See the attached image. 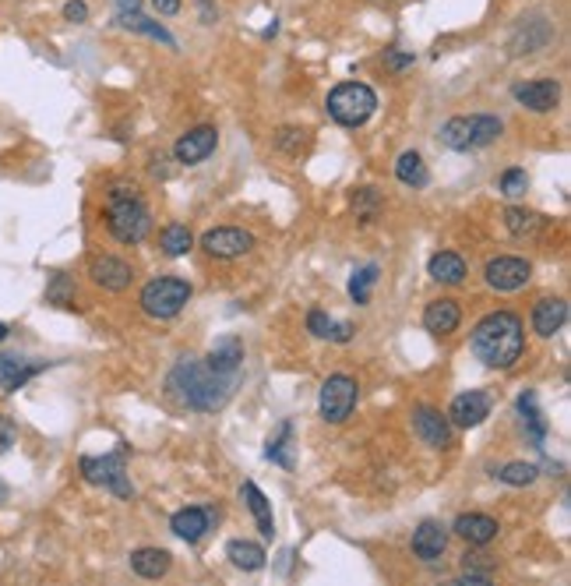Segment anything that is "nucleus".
I'll return each instance as SVG.
<instances>
[{"instance_id":"nucleus-38","label":"nucleus","mask_w":571,"mask_h":586,"mask_svg":"<svg viewBox=\"0 0 571 586\" xmlns=\"http://www.w3.org/2000/svg\"><path fill=\"white\" fill-rule=\"evenodd\" d=\"M377 208H381V195H377L374 187H360V191H356V198H353V212H356V219H360V223H371L374 216H377Z\"/></svg>"},{"instance_id":"nucleus-25","label":"nucleus","mask_w":571,"mask_h":586,"mask_svg":"<svg viewBox=\"0 0 571 586\" xmlns=\"http://www.w3.org/2000/svg\"><path fill=\"white\" fill-rule=\"evenodd\" d=\"M427 276L434 283H445V287H458L466 279V262L458 258L456 251H441L427 262Z\"/></svg>"},{"instance_id":"nucleus-2","label":"nucleus","mask_w":571,"mask_h":586,"mask_svg":"<svg viewBox=\"0 0 571 586\" xmlns=\"http://www.w3.org/2000/svg\"><path fill=\"white\" fill-rule=\"evenodd\" d=\"M469 347L476 353V360L486 368H512L515 360L526 350V332H522V318L512 311H494L476 322Z\"/></svg>"},{"instance_id":"nucleus-5","label":"nucleus","mask_w":571,"mask_h":586,"mask_svg":"<svg viewBox=\"0 0 571 586\" xmlns=\"http://www.w3.org/2000/svg\"><path fill=\"white\" fill-rule=\"evenodd\" d=\"M505 131V124L490 114H473V117H452L441 127V142L452 152H473L484 148L490 142H497Z\"/></svg>"},{"instance_id":"nucleus-14","label":"nucleus","mask_w":571,"mask_h":586,"mask_svg":"<svg viewBox=\"0 0 571 586\" xmlns=\"http://www.w3.org/2000/svg\"><path fill=\"white\" fill-rule=\"evenodd\" d=\"M512 96L526 106V110H533V114H550V110L557 106V99H561V86H557L554 78L518 82V86L512 88Z\"/></svg>"},{"instance_id":"nucleus-4","label":"nucleus","mask_w":571,"mask_h":586,"mask_svg":"<svg viewBox=\"0 0 571 586\" xmlns=\"http://www.w3.org/2000/svg\"><path fill=\"white\" fill-rule=\"evenodd\" d=\"M328 117L336 120V124H343V127H360V124H367L374 117V110H377V96H374L371 86H364V82H343V86H336L328 92Z\"/></svg>"},{"instance_id":"nucleus-33","label":"nucleus","mask_w":571,"mask_h":586,"mask_svg":"<svg viewBox=\"0 0 571 586\" xmlns=\"http://www.w3.org/2000/svg\"><path fill=\"white\" fill-rule=\"evenodd\" d=\"M536 477H540V467H533V463H505L497 470V480L512 484V488H529V484H536Z\"/></svg>"},{"instance_id":"nucleus-32","label":"nucleus","mask_w":571,"mask_h":586,"mask_svg":"<svg viewBox=\"0 0 571 586\" xmlns=\"http://www.w3.org/2000/svg\"><path fill=\"white\" fill-rule=\"evenodd\" d=\"M159 240H163V251H166L170 258H180V255H187V251L195 248V234H191L187 227H180V223H170Z\"/></svg>"},{"instance_id":"nucleus-26","label":"nucleus","mask_w":571,"mask_h":586,"mask_svg":"<svg viewBox=\"0 0 571 586\" xmlns=\"http://www.w3.org/2000/svg\"><path fill=\"white\" fill-rule=\"evenodd\" d=\"M226 558L236 565V569H244V572H257V569H265V548L255 544V541H229L226 544Z\"/></svg>"},{"instance_id":"nucleus-6","label":"nucleus","mask_w":571,"mask_h":586,"mask_svg":"<svg viewBox=\"0 0 571 586\" xmlns=\"http://www.w3.org/2000/svg\"><path fill=\"white\" fill-rule=\"evenodd\" d=\"M142 311L148 318H159V322H170L176 318L187 300H191V283L187 279H176V276H159L152 283H145L142 290Z\"/></svg>"},{"instance_id":"nucleus-16","label":"nucleus","mask_w":571,"mask_h":586,"mask_svg":"<svg viewBox=\"0 0 571 586\" xmlns=\"http://www.w3.org/2000/svg\"><path fill=\"white\" fill-rule=\"evenodd\" d=\"M565 322H568V304L561 297H543L540 304L533 308V332L543 336V339L557 336L565 328Z\"/></svg>"},{"instance_id":"nucleus-41","label":"nucleus","mask_w":571,"mask_h":586,"mask_svg":"<svg viewBox=\"0 0 571 586\" xmlns=\"http://www.w3.org/2000/svg\"><path fill=\"white\" fill-rule=\"evenodd\" d=\"M15 439H18V428H15V420L0 413V456H4V452H11Z\"/></svg>"},{"instance_id":"nucleus-3","label":"nucleus","mask_w":571,"mask_h":586,"mask_svg":"<svg viewBox=\"0 0 571 586\" xmlns=\"http://www.w3.org/2000/svg\"><path fill=\"white\" fill-rule=\"evenodd\" d=\"M106 227L120 244H142L152 230V212L142 202L135 184L116 180L110 187V206H106Z\"/></svg>"},{"instance_id":"nucleus-49","label":"nucleus","mask_w":571,"mask_h":586,"mask_svg":"<svg viewBox=\"0 0 571 586\" xmlns=\"http://www.w3.org/2000/svg\"><path fill=\"white\" fill-rule=\"evenodd\" d=\"M7 336H11V328H7V325L0 322V343H4V339H7Z\"/></svg>"},{"instance_id":"nucleus-9","label":"nucleus","mask_w":571,"mask_h":586,"mask_svg":"<svg viewBox=\"0 0 571 586\" xmlns=\"http://www.w3.org/2000/svg\"><path fill=\"white\" fill-rule=\"evenodd\" d=\"M484 279L490 290L515 293L533 279V265L526 262V258H515V255H501V258H490V262H486Z\"/></svg>"},{"instance_id":"nucleus-15","label":"nucleus","mask_w":571,"mask_h":586,"mask_svg":"<svg viewBox=\"0 0 571 586\" xmlns=\"http://www.w3.org/2000/svg\"><path fill=\"white\" fill-rule=\"evenodd\" d=\"M88 276H92L95 287H103V290H110V293H124L131 287V279H135L131 265L124 262V258H114V255L95 258V262L88 265Z\"/></svg>"},{"instance_id":"nucleus-29","label":"nucleus","mask_w":571,"mask_h":586,"mask_svg":"<svg viewBox=\"0 0 571 586\" xmlns=\"http://www.w3.org/2000/svg\"><path fill=\"white\" fill-rule=\"evenodd\" d=\"M518 413H522V424H526L533 445H543V439H546V420H543V413H540V407H536V396H533V392H522V396H518Z\"/></svg>"},{"instance_id":"nucleus-28","label":"nucleus","mask_w":571,"mask_h":586,"mask_svg":"<svg viewBox=\"0 0 571 586\" xmlns=\"http://www.w3.org/2000/svg\"><path fill=\"white\" fill-rule=\"evenodd\" d=\"M396 177H399L406 187H427L430 184L427 163L420 159V152H402L399 163H396Z\"/></svg>"},{"instance_id":"nucleus-30","label":"nucleus","mask_w":571,"mask_h":586,"mask_svg":"<svg viewBox=\"0 0 571 586\" xmlns=\"http://www.w3.org/2000/svg\"><path fill=\"white\" fill-rule=\"evenodd\" d=\"M505 227L512 237H536L546 227V219L536 212H526V208H505Z\"/></svg>"},{"instance_id":"nucleus-44","label":"nucleus","mask_w":571,"mask_h":586,"mask_svg":"<svg viewBox=\"0 0 571 586\" xmlns=\"http://www.w3.org/2000/svg\"><path fill=\"white\" fill-rule=\"evenodd\" d=\"M198 15L205 25H215V18H219V11L212 7V0H198Z\"/></svg>"},{"instance_id":"nucleus-12","label":"nucleus","mask_w":571,"mask_h":586,"mask_svg":"<svg viewBox=\"0 0 571 586\" xmlns=\"http://www.w3.org/2000/svg\"><path fill=\"white\" fill-rule=\"evenodd\" d=\"M490 410H494V399H490L486 392H480V389H473V392L456 396L445 417H448L456 428H480L486 417H490Z\"/></svg>"},{"instance_id":"nucleus-46","label":"nucleus","mask_w":571,"mask_h":586,"mask_svg":"<svg viewBox=\"0 0 571 586\" xmlns=\"http://www.w3.org/2000/svg\"><path fill=\"white\" fill-rule=\"evenodd\" d=\"M458 583H462V586H469V583H490V572H469V569H466V572L458 576Z\"/></svg>"},{"instance_id":"nucleus-22","label":"nucleus","mask_w":571,"mask_h":586,"mask_svg":"<svg viewBox=\"0 0 571 586\" xmlns=\"http://www.w3.org/2000/svg\"><path fill=\"white\" fill-rule=\"evenodd\" d=\"M240 495H244V501H247V509H251V516H255L257 533H261L265 541H272V537H275V520H272V501L265 499V491L257 488L255 480H244V488H240Z\"/></svg>"},{"instance_id":"nucleus-13","label":"nucleus","mask_w":571,"mask_h":586,"mask_svg":"<svg viewBox=\"0 0 571 586\" xmlns=\"http://www.w3.org/2000/svg\"><path fill=\"white\" fill-rule=\"evenodd\" d=\"M413 431L430 449H448L452 445V420L441 410H434V407H416L413 410Z\"/></svg>"},{"instance_id":"nucleus-7","label":"nucleus","mask_w":571,"mask_h":586,"mask_svg":"<svg viewBox=\"0 0 571 586\" xmlns=\"http://www.w3.org/2000/svg\"><path fill=\"white\" fill-rule=\"evenodd\" d=\"M82 477H85L92 488H106L114 491L116 499H135V488L127 480V463H124V452H110V456H85L82 463Z\"/></svg>"},{"instance_id":"nucleus-23","label":"nucleus","mask_w":571,"mask_h":586,"mask_svg":"<svg viewBox=\"0 0 571 586\" xmlns=\"http://www.w3.org/2000/svg\"><path fill=\"white\" fill-rule=\"evenodd\" d=\"M240 360H244V343H240L236 336H226V339H219V343L212 347V353H208L205 364H208L215 375L233 379V375L240 371Z\"/></svg>"},{"instance_id":"nucleus-19","label":"nucleus","mask_w":571,"mask_h":586,"mask_svg":"<svg viewBox=\"0 0 571 586\" xmlns=\"http://www.w3.org/2000/svg\"><path fill=\"white\" fill-rule=\"evenodd\" d=\"M170 530L180 537V541H187V544H195L201 541L208 530H212V512L208 509H198V505H191V509H180V512H173L170 520Z\"/></svg>"},{"instance_id":"nucleus-50","label":"nucleus","mask_w":571,"mask_h":586,"mask_svg":"<svg viewBox=\"0 0 571 586\" xmlns=\"http://www.w3.org/2000/svg\"><path fill=\"white\" fill-rule=\"evenodd\" d=\"M4 501H7V484L0 480V505H4Z\"/></svg>"},{"instance_id":"nucleus-17","label":"nucleus","mask_w":571,"mask_h":586,"mask_svg":"<svg viewBox=\"0 0 571 586\" xmlns=\"http://www.w3.org/2000/svg\"><path fill=\"white\" fill-rule=\"evenodd\" d=\"M46 364H35V360H25L18 353H0V389L4 392H18L29 379H35Z\"/></svg>"},{"instance_id":"nucleus-36","label":"nucleus","mask_w":571,"mask_h":586,"mask_svg":"<svg viewBox=\"0 0 571 586\" xmlns=\"http://www.w3.org/2000/svg\"><path fill=\"white\" fill-rule=\"evenodd\" d=\"M374 283H377V265H364V268L353 272V279H349V297H353L356 304H367Z\"/></svg>"},{"instance_id":"nucleus-48","label":"nucleus","mask_w":571,"mask_h":586,"mask_svg":"<svg viewBox=\"0 0 571 586\" xmlns=\"http://www.w3.org/2000/svg\"><path fill=\"white\" fill-rule=\"evenodd\" d=\"M116 11H120V15H131V11H142V0H116Z\"/></svg>"},{"instance_id":"nucleus-43","label":"nucleus","mask_w":571,"mask_h":586,"mask_svg":"<svg viewBox=\"0 0 571 586\" xmlns=\"http://www.w3.org/2000/svg\"><path fill=\"white\" fill-rule=\"evenodd\" d=\"M385 67H388V71H406V67H413V54L388 50V54H385Z\"/></svg>"},{"instance_id":"nucleus-18","label":"nucleus","mask_w":571,"mask_h":586,"mask_svg":"<svg viewBox=\"0 0 571 586\" xmlns=\"http://www.w3.org/2000/svg\"><path fill=\"white\" fill-rule=\"evenodd\" d=\"M445 548H448V530L434 520H424L413 533V555L420 561H437L445 555Z\"/></svg>"},{"instance_id":"nucleus-21","label":"nucleus","mask_w":571,"mask_h":586,"mask_svg":"<svg viewBox=\"0 0 571 586\" xmlns=\"http://www.w3.org/2000/svg\"><path fill=\"white\" fill-rule=\"evenodd\" d=\"M462 537V541H469V544H476V548H484L490 544L494 537H497V520H490L484 512H466V516H458L456 527H452Z\"/></svg>"},{"instance_id":"nucleus-8","label":"nucleus","mask_w":571,"mask_h":586,"mask_svg":"<svg viewBox=\"0 0 571 586\" xmlns=\"http://www.w3.org/2000/svg\"><path fill=\"white\" fill-rule=\"evenodd\" d=\"M356 399H360V385H356V379H349V375H328L325 385H321L317 407H321V417H325L328 424H343L346 417L353 413V407H356Z\"/></svg>"},{"instance_id":"nucleus-20","label":"nucleus","mask_w":571,"mask_h":586,"mask_svg":"<svg viewBox=\"0 0 571 586\" xmlns=\"http://www.w3.org/2000/svg\"><path fill=\"white\" fill-rule=\"evenodd\" d=\"M462 322V311H458L456 300H448V297H441V300H430L427 311H424V325H427V332L434 336H452Z\"/></svg>"},{"instance_id":"nucleus-27","label":"nucleus","mask_w":571,"mask_h":586,"mask_svg":"<svg viewBox=\"0 0 571 586\" xmlns=\"http://www.w3.org/2000/svg\"><path fill=\"white\" fill-rule=\"evenodd\" d=\"M550 43V25L546 22H526L522 29L515 32L512 39V54H536V50H543Z\"/></svg>"},{"instance_id":"nucleus-39","label":"nucleus","mask_w":571,"mask_h":586,"mask_svg":"<svg viewBox=\"0 0 571 586\" xmlns=\"http://www.w3.org/2000/svg\"><path fill=\"white\" fill-rule=\"evenodd\" d=\"M46 300L57 304V308H71V304H75V283H71L64 272H57V276L50 279V287H46Z\"/></svg>"},{"instance_id":"nucleus-10","label":"nucleus","mask_w":571,"mask_h":586,"mask_svg":"<svg viewBox=\"0 0 571 586\" xmlns=\"http://www.w3.org/2000/svg\"><path fill=\"white\" fill-rule=\"evenodd\" d=\"M255 248V234L240 230V227H215L208 234H201V251L212 258H244Z\"/></svg>"},{"instance_id":"nucleus-11","label":"nucleus","mask_w":571,"mask_h":586,"mask_svg":"<svg viewBox=\"0 0 571 586\" xmlns=\"http://www.w3.org/2000/svg\"><path fill=\"white\" fill-rule=\"evenodd\" d=\"M215 146H219V131L208 127V124H201V127H191L187 135L176 138L173 159H176L180 167H198V163H205V159L215 152Z\"/></svg>"},{"instance_id":"nucleus-37","label":"nucleus","mask_w":571,"mask_h":586,"mask_svg":"<svg viewBox=\"0 0 571 586\" xmlns=\"http://www.w3.org/2000/svg\"><path fill=\"white\" fill-rule=\"evenodd\" d=\"M497 187H501V195H505L508 202H515V198H522V195L529 191V177H526V170L512 167V170H505V174H501Z\"/></svg>"},{"instance_id":"nucleus-40","label":"nucleus","mask_w":571,"mask_h":586,"mask_svg":"<svg viewBox=\"0 0 571 586\" xmlns=\"http://www.w3.org/2000/svg\"><path fill=\"white\" fill-rule=\"evenodd\" d=\"M332 318H328V315H325V311H311V315H307V332H311V336H317V339H328V336H332Z\"/></svg>"},{"instance_id":"nucleus-24","label":"nucleus","mask_w":571,"mask_h":586,"mask_svg":"<svg viewBox=\"0 0 571 586\" xmlns=\"http://www.w3.org/2000/svg\"><path fill=\"white\" fill-rule=\"evenodd\" d=\"M170 565H173V555L166 548H138L131 555V569L142 580H163L170 572Z\"/></svg>"},{"instance_id":"nucleus-42","label":"nucleus","mask_w":571,"mask_h":586,"mask_svg":"<svg viewBox=\"0 0 571 586\" xmlns=\"http://www.w3.org/2000/svg\"><path fill=\"white\" fill-rule=\"evenodd\" d=\"M64 18L75 22V25H82V22H88V7L82 0H67V4H64Z\"/></svg>"},{"instance_id":"nucleus-31","label":"nucleus","mask_w":571,"mask_h":586,"mask_svg":"<svg viewBox=\"0 0 571 586\" xmlns=\"http://www.w3.org/2000/svg\"><path fill=\"white\" fill-rule=\"evenodd\" d=\"M116 22H120L124 29L142 32V35H148V39H159V43H166V46H176V39H173L170 32L163 29L159 22H148V18H142L138 11H131V15H116Z\"/></svg>"},{"instance_id":"nucleus-1","label":"nucleus","mask_w":571,"mask_h":586,"mask_svg":"<svg viewBox=\"0 0 571 586\" xmlns=\"http://www.w3.org/2000/svg\"><path fill=\"white\" fill-rule=\"evenodd\" d=\"M166 392L180 407L198 413H215L223 410L233 396V379L215 375L208 364H201L198 357H180L173 364V371L166 375Z\"/></svg>"},{"instance_id":"nucleus-47","label":"nucleus","mask_w":571,"mask_h":586,"mask_svg":"<svg viewBox=\"0 0 571 586\" xmlns=\"http://www.w3.org/2000/svg\"><path fill=\"white\" fill-rule=\"evenodd\" d=\"M152 4H155V11H159V15H166V18L180 11V0H152Z\"/></svg>"},{"instance_id":"nucleus-34","label":"nucleus","mask_w":571,"mask_h":586,"mask_svg":"<svg viewBox=\"0 0 571 586\" xmlns=\"http://www.w3.org/2000/svg\"><path fill=\"white\" fill-rule=\"evenodd\" d=\"M289 439H293V424L283 420L279 424V435L275 439H268V449H265V456L272 460V463H279V467H293V456H289Z\"/></svg>"},{"instance_id":"nucleus-45","label":"nucleus","mask_w":571,"mask_h":586,"mask_svg":"<svg viewBox=\"0 0 571 586\" xmlns=\"http://www.w3.org/2000/svg\"><path fill=\"white\" fill-rule=\"evenodd\" d=\"M328 339H336V343H349V339H353V325L349 322L332 325V336H328Z\"/></svg>"},{"instance_id":"nucleus-35","label":"nucleus","mask_w":571,"mask_h":586,"mask_svg":"<svg viewBox=\"0 0 571 586\" xmlns=\"http://www.w3.org/2000/svg\"><path fill=\"white\" fill-rule=\"evenodd\" d=\"M307 146H311V131L307 127H279V135H275V148L286 152V156H300Z\"/></svg>"}]
</instances>
